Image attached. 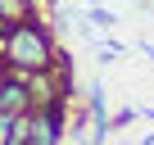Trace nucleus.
<instances>
[{"mask_svg":"<svg viewBox=\"0 0 154 145\" xmlns=\"http://www.w3.org/2000/svg\"><path fill=\"white\" fill-rule=\"evenodd\" d=\"M86 18H91L95 27H104V32L118 23V14H113V9H104V5H86Z\"/></svg>","mask_w":154,"mask_h":145,"instance_id":"4","label":"nucleus"},{"mask_svg":"<svg viewBox=\"0 0 154 145\" xmlns=\"http://www.w3.org/2000/svg\"><path fill=\"white\" fill-rule=\"evenodd\" d=\"M54 59H59L54 41H50V32L36 18H14L5 27V36H0V63L9 72H18V77H32V72L50 68Z\"/></svg>","mask_w":154,"mask_h":145,"instance_id":"1","label":"nucleus"},{"mask_svg":"<svg viewBox=\"0 0 154 145\" xmlns=\"http://www.w3.org/2000/svg\"><path fill=\"white\" fill-rule=\"evenodd\" d=\"M0 113H14V118H23V113H32V86H27V77H18V72H0Z\"/></svg>","mask_w":154,"mask_h":145,"instance_id":"2","label":"nucleus"},{"mask_svg":"<svg viewBox=\"0 0 154 145\" xmlns=\"http://www.w3.org/2000/svg\"><path fill=\"white\" fill-rule=\"evenodd\" d=\"M131 118H136V109H118V113L109 118V131H122V127H127Z\"/></svg>","mask_w":154,"mask_h":145,"instance_id":"6","label":"nucleus"},{"mask_svg":"<svg viewBox=\"0 0 154 145\" xmlns=\"http://www.w3.org/2000/svg\"><path fill=\"white\" fill-rule=\"evenodd\" d=\"M14 131H18V118L14 113H0V145H14Z\"/></svg>","mask_w":154,"mask_h":145,"instance_id":"5","label":"nucleus"},{"mask_svg":"<svg viewBox=\"0 0 154 145\" xmlns=\"http://www.w3.org/2000/svg\"><path fill=\"white\" fill-rule=\"evenodd\" d=\"M0 18H32V0H0Z\"/></svg>","mask_w":154,"mask_h":145,"instance_id":"3","label":"nucleus"}]
</instances>
